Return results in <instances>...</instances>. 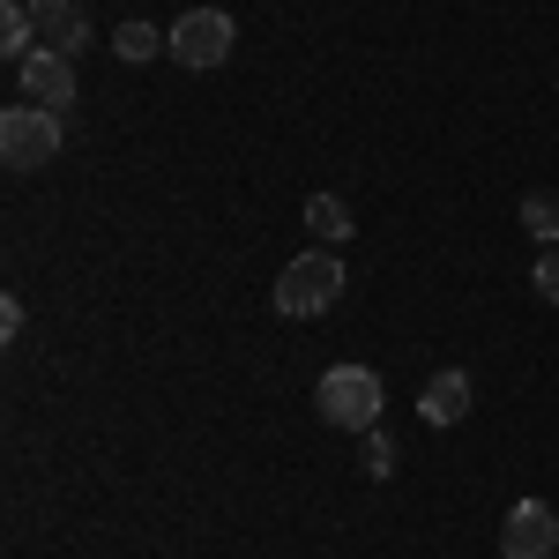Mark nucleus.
Instances as JSON below:
<instances>
[{
	"label": "nucleus",
	"instance_id": "nucleus-4",
	"mask_svg": "<svg viewBox=\"0 0 559 559\" xmlns=\"http://www.w3.org/2000/svg\"><path fill=\"white\" fill-rule=\"evenodd\" d=\"M231 45H239V23H231L224 8H187V15L173 23V60L194 68V75H202V68H224Z\"/></svg>",
	"mask_w": 559,
	"mask_h": 559
},
{
	"label": "nucleus",
	"instance_id": "nucleus-5",
	"mask_svg": "<svg viewBox=\"0 0 559 559\" xmlns=\"http://www.w3.org/2000/svg\"><path fill=\"white\" fill-rule=\"evenodd\" d=\"M559 552V515L552 500H515L500 515V559H552Z\"/></svg>",
	"mask_w": 559,
	"mask_h": 559
},
{
	"label": "nucleus",
	"instance_id": "nucleus-15",
	"mask_svg": "<svg viewBox=\"0 0 559 559\" xmlns=\"http://www.w3.org/2000/svg\"><path fill=\"white\" fill-rule=\"evenodd\" d=\"M0 336H8V344L23 336V299H0Z\"/></svg>",
	"mask_w": 559,
	"mask_h": 559
},
{
	"label": "nucleus",
	"instance_id": "nucleus-3",
	"mask_svg": "<svg viewBox=\"0 0 559 559\" xmlns=\"http://www.w3.org/2000/svg\"><path fill=\"white\" fill-rule=\"evenodd\" d=\"M60 112H45V105H8L0 112V157H8V173H45L52 157H60Z\"/></svg>",
	"mask_w": 559,
	"mask_h": 559
},
{
	"label": "nucleus",
	"instance_id": "nucleus-11",
	"mask_svg": "<svg viewBox=\"0 0 559 559\" xmlns=\"http://www.w3.org/2000/svg\"><path fill=\"white\" fill-rule=\"evenodd\" d=\"M306 231H313L321 247H344L350 239V210L336 202V194H313V202H306Z\"/></svg>",
	"mask_w": 559,
	"mask_h": 559
},
{
	"label": "nucleus",
	"instance_id": "nucleus-2",
	"mask_svg": "<svg viewBox=\"0 0 559 559\" xmlns=\"http://www.w3.org/2000/svg\"><path fill=\"white\" fill-rule=\"evenodd\" d=\"M344 254H329V247H313V254L284 261V276H276V313L284 321H313V313H329V306H344Z\"/></svg>",
	"mask_w": 559,
	"mask_h": 559
},
{
	"label": "nucleus",
	"instance_id": "nucleus-9",
	"mask_svg": "<svg viewBox=\"0 0 559 559\" xmlns=\"http://www.w3.org/2000/svg\"><path fill=\"white\" fill-rule=\"evenodd\" d=\"M0 52H8L15 68L38 52V15H31L23 0H0Z\"/></svg>",
	"mask_w": 559,
	"mask_h": 559
},
{
	"label": "nucleus",
	"instance_id": "nucleus-10",
	"mask_svg": "<svg viewBox=\"0 0 559 559\" xmlns=\"http://www.w3.org/2000/svg\"><path fill=\"white\" fill-rule=\"evenodd\" d=\"M38 45H52V52H68V60H75V52H90V45H97V23H90L83 8H68L60 23H45V31H38Z\"/></svg>",
	"mask_w": 559,
	"mask_h": 559
},
{
	"label": "nucleus",
	"instance_id": "nucleus-8",
	"mask_svg": "<svg viewBox=\"0 0 559 559\" xmlns=\"http://www.w3.org/2000/svg\"><path fill=\"white\" fill-rule=\"evenodd\" d=\"M112 60H128V68H142V60H157V52H173V31H157V23H142V15H134V23H120V31H112Z\"/></svg>",
	"mask_w": 559,
	"mask_h": 559
},
{
	"label": "nucleus",
	"instance_id": "nucleus-14",
	"mask_svg": "<svg viewBox=\"0 0 559 559\" xmlns=\"http://www.w3.org/2000/svg\"><path fill=\"white\" fill-rule=\"evenodd\" d=\"M530 284H537V299H545V306H559V247H545V254H537Z\"/></svg>",
	"mask_w": 559,
	"mask_h": 559
},
{
	"label": "nucleus",
	"instance_id": "nucleus-1",
	"mask_svg": "<svg viewBox=\"0 0 559 559\" xmlns=\"http://www.w3.org/2000/svg\"><path fill=\"white\" fill-rule=\"evenodd\" d=\"M381 403H388V388L373 366H329L313 381V411H321V426H336V432H373L381 426Z\"/></svg>",
	"mask_w": 559,
	"mask_h": 559
},
{
	"label": "nucleus",
	"instance_id": "nucleus-7",
	"mask_svg": "<svg viewBox=\"0 0 559 559\" xmlns=\"http://www.w3.org/2000/svg\"><path fill=\"white\" fill-rule=\"evenodd\" d=\"M418 418H426V426H463V418H471V373H463V366L432 373V381L418 388Z\"/></svg>",
	"mask_w": 559,
	"mask_h": 559
},
{
	"label": "nucleus",
	"instance_id": "nucleus-6",
	"mask_svg": "<svg viewBox=\"0 0 559 559\" xmlns=\"http://www.w3.org/2000/svg\"><path fill=\"white\" fill-rule=\"evenodd\" d=\"M15 90H23V105L68 112V105H75V60H68V52H52V45H38V52L15 68Z\"/></svg>",
	"mask_w": 559,
	"mask_h": 559
},
{
	"label": "nucleus",
	"instance_id": "nucleus-13",
	"mask_svg": "<svg viewBox=\"0 0 559 559\" xmlns=\"http://www.w3.org/2000/svg\"><path fill=\"white\" fill-rule=\"evenodd\" d=\"M358 440H366V477H388V471H395V440H388L381 426L358 432Z\"/></svg>",
	"mask_w": 559,
	"mask_h": 559
},
{
	"label": "nucleus",
	"instance_id": "nucleus-16",
	"mask_svg": "<svg viewBox=\"0 0 559 559\" xmlns=\"http://www.w3.org/2000/svg\"><path fill=\"white\" fill-rule=\"evenodd\" d=\"M23 8H31V15H38V31H45V23H60V15H68V8H75V0H23Z\"/></svg>",
	"mask_w": 559,
	"mask_h": 559
},
{
	"label": "nucleus",
	"instance_id": "nucleus-12",
	"mask_svg": "<svg viewBox=\"0 0 559 559\" xmlns=\"http://www.w3.org/2000/svg\"><path fill=\"white\" fill-rule=\"evenodd\" d=\"M522 231L537 247H559V194H522Z\"/></svg>",
	"mask_w": 559,
	"mask_h": 559
}]
</instances>
